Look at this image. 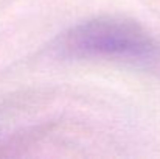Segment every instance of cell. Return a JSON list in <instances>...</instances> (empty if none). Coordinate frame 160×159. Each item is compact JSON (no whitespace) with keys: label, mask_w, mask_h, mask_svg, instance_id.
<instances>
[{"label":"cell","mask_w":160,"mask_h":159,"mask_svg":"<svg viewBox=\"0 0 160 159\" xmlns=\"http://www.w3.org/2000/svg\"><path fill=\"white\" fill-rule=\"evenodd\" d=\"M58 56L67 59H113L138 66L160 64L159 44L135 22L101 16L78 24L53 44Z\"/></svg>","instance_id":"6da1fadb"}]
</instances>
